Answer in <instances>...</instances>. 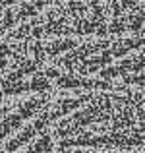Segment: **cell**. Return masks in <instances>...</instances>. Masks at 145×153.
<instances>
[{"mask_svg": "<svg viewBox=\"0 0 145 153\" xmlns=\"http://www.w3.org/2000/svg\"><path fill=\"white\" fill-rule=\"evenodd\" d=\"M56 147L145 151V87L52 91Z\"/></svg>", "mask_w": 145, "mask_h": 153, "instance_id": "6da1fadb", "label": "cell"}, {"mask_svg": "<svg viewBox=\"0 0 145 153\" xmlns=\"http://www.w3.org/2000/svg\"><path fill=\"white\" fill-rule=\"evenodd\" d=\"M139 153H145V151H139Z\"/></svg>", "mask_w": 145, "mask_h": 153, "instance_id": "7a4b0ae2", "label": "cell"}]
</instances>
